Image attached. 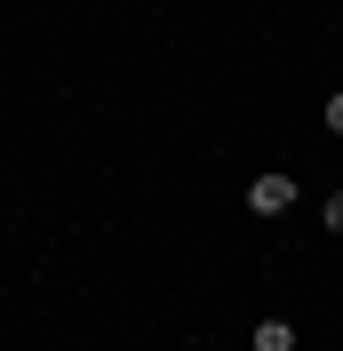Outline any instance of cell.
<instances>
[{
  "instance_id": "obj_1",
  "label": "cell",
  "mask_w": 343,
  "mask_h": 351,
  "mask_svg": "<svg viewBox=\"0 0 343 351\" xmlns=\"http://www.w3.org/2000/svg\"><path fill=\"white\" fill-rule=\"evenodd\" d=\"M248 208H256L263 223H272V216H287V208H296V176H287V168H263L256 184H248Z\"/></svg>"
},
{
  "instance_id": "obj_2",
  "label": "cell",
  "mask_w": 343,
  "mask_h": 351,
  "mask_svg": "<svg viewBox=\"0 0 343 351\" xmlns=\"http://www.w3.org/2000/svg\"><path fill=\"white\" fill-rule=\"evenodd\" d=\"M256 351H296V319L263 311V319H256Z\"/></svg>"
},
{
  "instance_id": "obj_3",
  "label": "cell",
  "mask_w": 343,
  "mask_h": 351,
  "mask_svg": "<svg viewBox=\"0 0 343 351\" xmlns=\"http://www.w3.org/2000/svg\"><path fill=\"white\" fill-rule=\"evenodd\" d=\"M320 223H327V232H343V192H327V199H320Z\"/></svg>"
},
{
  "instance_id": "obj_4",
  "label": "cell",
  "mask_w": 343,
  "mask_h": 351,
  "mask_svg": "<svg viewBox=\"0 0 343 351\" xmlns=\"http://www.w3.org/2000/svg\"><path fill=\"white\" fill-rule=\"evenodd\" d=\"M320 120H327V136H343V88L327 96V112H320Z\"/></svg>"
}]
</instances>
